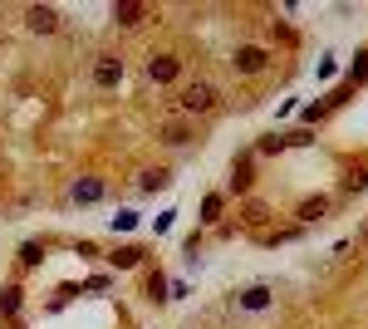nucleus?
<instances>
[{"label":"nucleus","mask_w":368,"mask_h":329,"mask_svg":"<svg viewBox=\"0 0 368 329\" xmlns=\"http://www.w3.org/2000/svg\"><path fill=\"white\" fill-rule=\"evenodd\" d=\"M324 212H329V197H309V202H299V212H295V217H299V226H314Z\"/></svg>","instance_id":"obj_9"},{"label":"nucleus","mask_w":368,"mask_h":329,"mask_svg":"<svg viewBox=\"0 0 368 329\" xmlns=\"http://www.w3.org/2000/svg\"><path fill=\"white\" fill-rule=\"evenodd\" d=\"M148 300H167V280L162 275H148Z\"/></svg>","instance_id":"obj_19"},{"label":"nucleus","mask_w":368,"mask_h":329,"mask_svg":"<svg viewBox=\"0 0 368 329\" xmlns=\"http://www.w3.org/2000/svg\"><path fill=\"white\" fill-rule=\"evenodd\" d=\"M246 221H251V226H261V221H271V212H266L261 202H251V207H246Z\"/></svg>","instance_id":"obj_20"},{"label":"nucleus","mask_w":368,"mask_h":329,"mask_svg":"<svg viewBox=\"0 0 368 329\" xmlns=\"http://www.w3.org/2000/svg\"><path fill=\"white\" fill-rule=\"evenodd\" d=\"M271 300H275V290H271V285H251V290H241V295H236V305H241V310H271Z\"/></svg>","instance_id":"obj_6"},{"label":"nucleus","mask_w":368,"mask_h":329,"mask_svg":"<svg viewBox=\"0 0 368 329\" xmlns=\"http://www.w3.org/2000/svg\"><path fill=\"white\" fill-rule=\"evenodd\" d=\"M108 261H113V265H118V270H133V265H138V261H143V251H138V246H118V251H113V256H108Z\"/></svg>","instance_id":"obj_12"},{"label":"nucleus","mask_w":368,"mask_h":329,"mask_svg":"<svg viewBox=\"0 0 368 329\" xmlns=\"http://www.w3.org/2000/svg\"><path fill=\"white\" fill-rule=\"evenodd\" d=\"M280 148H290V143H285V133H266V138L256 143V152H261V157H271V152H280Z\"/></svg>","instance_id":"obj_16"},{"label":"nucleus","mask_w":368,"mask_h":329,"mask_svg":"<svg viewBox=\"0 0 368 329\" xmlns=\"http://www.w3.org/2000/svg\"><path fill=\"white\" fill-rule=\"evenodd\" d=\"M364 236H368V231H364Z\"/></svg>","instance_id":"obj_22"},{"label":"nucleus","mask_w":368,"mask_h":329,"mask_svg":"<svg viewBox=\"0 0 368 329\" xmlns=\"http://www.w3.org/2000/svg\"><path fill=\"white\" fill-rule=\"evenodd\" d=\"M69 197H74L79 207H93V202H103V182H98V177H79Z\"/></svg>","instance_id":"obj_7"},{"label":"nucleus","mask_w":368,"mask_h":329,"mask_svg":"<svg viewBox=\"0 0 368 329\" xmlns=\"http://www.w3.org/2000/svg\"><path fill=\"white\" fill-rule=\"evenodd\" d=\"M25 25H30L35 35H54V30H59V10H54V5H30V10H25Z\"/></svg>","instance_id":"obj_4"},{"label":"nucleus","mask_w":368,"mask_h":329,"mask_svg":"<svg viewBox=\"0 0 368 329\" xmlns=\"http://www.w3.org/2000/svg\"><path fill=\"white\" fill-rule=\"evenodd\" d=\"M271 64V49L266 44H236V54H231V69L236 74H261Z\"/></svg>","instance_id":"obj_2"},{"label":"nucleus","mask_w":368,"mask_h":329,"mask_svg":"<svg viewBox=\"0 0 368 329\" xmlns=\"http://www.w3.org/2000/svg\"><path fill=\"white\" fill-rule=\"evenodd\" d=\"M20 305H25V290L20 285H5L0 290V315H20Z\"/></svg>","instance_id":"obj_11"},{"label":"nucleus","mask_w":368,"mask_h":329,"mask_svg":"<svg viewBox=\"0 0 368 329\" xmlns=\"http://www.w3.org/2000/svg\"><path fill=\"white\" fill-rule=\"evenodd\" d=\"M368 187V167H349V172H344V182H339V192H344V197H354V192H364Z\"/></svg>","instance_id":"obj_10"},{"label":"nucleus","mask_w":368,"mask_h":329,"mask_svg":"<svg viewBox=\"0 0 368 329\" xmlns=\"http://www.w3.org/2000/svg\"><path fill=\"white\" fill-rule=\"evenodd\" d=\"M167 182H172V172H162V167L143 172V192H158V187H167Z\"/></svg>","instance_id":"obj_17"},{"label":"nucleus","mask_w":368,"mask_h":329,"mask_svg":"<svg viewBox=\"0 0 368 329\" xmlns=\"http://www.w3.org/2000/svg\"><path fill=\"white\" fill-rule=\"evenodd\" d=\"M216 99H221V94H216L211 79H191L182 94H177V109H182V113H211V109H216Z\"/></svg>","instance_id":"obj_1"},{"label":"nucleus","mask_w":368,"mask_h":329,"mask_svg":"<svg viewBox=\"0 0 368 329\" xmlns=\"http://www.w3.org/2000/svg\"><path fill=\"white\" fill-rule=\"evenodd\" d=\"M93 84L98 89H118L123 84V59L118 54H98L93 59Z\"/></svg>","instance_id":"obj_3"},{"label":"nucleus","mask_w":368,"mask_h":329,"mask_svg":"<svg viewBox=\"0 0 368 329\" xmlns=\"http://www.w3.org/2000/svg\"><path fill=\"white\" fill-rule=\"evenodd\" d=\"M221 207H226V197H221V192H211V197L201 202V221H206V226H216V221H221Z\"/></svg>","instance_id":"obj_13"},{"label":"nucleus","mask_w":368,"mask_h":329,"mask_svg":"<svg viewBox=\"0 0 368 329\" xmlns=\"http://www.w3.org/2000/svg\"><path fill=\"white\" fill-rule=\"evenodd\" d=\"M162 143H167V148H186V143H191V133H186L182 123H167V128H162Z\"/></svg>","instance_id":"obj_15"},{"label":"nucleus","mask_w":368,"mask_h":329,"mask_svg":"<svg viewBox=\"0 0 368 329\" xmlns=\"http://www.w3.org/2000/svg\"><path fill=\"white\" fill-rule=\"evenodd\" d=\"M177 74H182V59H177V54H153V59H148V79H153V84H172Z\"/></svg>","instance_id":"obj_5"},{"label":"nucleus","mask_w":368,"mask_h":329,"mask_svg":"<svg viewBox=\"0 0 368 329\" xmlns=\"http://www.w3.org/2000/svg\"><path fill=\"white\" fill-rule=\"evenodd\" d=\"M148 15H153V10H148V5H138V0H123V5H113V20H118V25H128V30H133V25H143Z\"/></svg>","instance_id":"obj_8"},{"label":"nucleus","mask_w":368,"mask_h":329,"mask_svg":"<svg viewBox=\"0 0 368 329\" xmlns=\"http://www.w3.org/2000/svg\"><path fill=\"white\" fill-rule=\"evenodd\" d=\"M133 226H138V212H118L113 217V231H133Z\"/></svg>","instance_id":"obj_21"},{"label":"nucleus","mask_w":368,"mask_h":329,"mask_svg":"<svg viewBox=\"0 0 368 329\" xmlns=\"http://www.w3.org/2000/svg\"><path fill=\"white\" fill-rule=\"evenodd\" d=\"M231 187H236V192H246V187H251V157L231 162Z\"/></svg>","instance_id":"obj_14"},{"label":"nucleus","mask_w":368,"mask_h":329,"mask_svg":"<svg viewBox=\"0 0 368 329\" xmlns=\"http://www.w3.org/2000/svg\"><path fill=\"white\" fill-rule=\"evenodd\" d=\"M40 261H44V246L40 241H25L20 246V265H40Z\"/></svg>","instance_id":"obj_18"}]
</instances>
